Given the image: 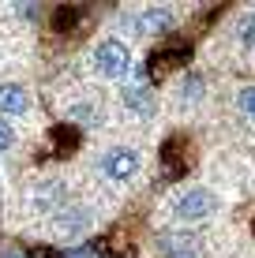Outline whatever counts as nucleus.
Listing matches in <instances>:
<instances>
[{"instance_id":"4","label":"nucleus","mask_w":255,"mask_h":258,"mask_svg":"<svg viewBox=\"0 0 255 258\" xmlns=\"http://www.w3.org/2000/svg\"><path fill=\"white\" fill-rule=\"evenodd\" d=\"M177 23V12L173 8H143L139 12V19H135V30L143 34V38H158V34H165L169 26Z\"/></svg>"},{"instance_id":"1","label":"nucleus","mask_w":255,"mask_h":258,"mask_svg":"<svg viewBox=\"0 0 255 258\" xmlns=\"http://www.w3.org/2000/svg\"><path fill=\"white\" fill-rule=\"evenodd\" d=\"M90 64L101 79H124L131 71V49L120 38H101L90 52Z\"/></svg>"},{"instance_id":"5","label":"nucleus","mask_w":255,"mask_h":258,"mask_svg":"<svg viewBox=\"0 0 255 258\" xmlns=\"http://www.w3.org/2000/svg\"><path fill=\"white\" fill-rule=\"evenodd\" d=\"M90 225H94V213L83 210V206H64V210L57 213V232L64 236V239H79Z\"/></svg>"},{"instance_id":"9","label":"nucleus","mask_w":255,"mask_h":258,"mask_svg":"<svg viewBox=\"0 0 255 258\" xmlns=\"http://www.w3.org/2000/svg\"><path fill=\"white\" fill-rule=\"evenodd\" d=\"M184 56H188V49H184V45H165V49H158V52H154V71H169V64L180 68Z\"/></svg>"},{"instance_id":"13","label":"nucleus","mask_w":255,"mask_h":258,"mask_svg":"<svg viewBox=\"0 0 255 258\" xmlns=\"http://www.w3.org/2000/svg\"><path fill=\"white\" fill-rule=\"evenodd\" d=\"M236 101H240V109H244V112H248V116L255 120V86H240Z\"/></svg>"},{"instance_id":"12","label":"nucleus","mask_w":255,"mask_h":258,"mask_svg":"<svg viewBox=\"0 0 255 258\" xmlns=\"http://www.w3.org/2000/svg\"><path fill=\"white\" fill-rule=\"evenodd\" d=\"M53 23H57V30H72V26L79 23V12H75V8H60Z\"/></svg>"},{"instance_id":"6","label":"nucleus","mask_w":255,"mask_h":258,"mask_svg":"<svg viewBox=\"0 0 255 258\" xmlns=\"http://www.w3.org/2000/svg\"><path fill=\"white\" fill-rule=\"evenodd\" d=\"M120 101H124V109H131L135 116H154V109H158L150 86H143V83L124 86V90H120Z\"/></svg>"},{"instance_id":"10","label":"nucleus","mask_w":255,"mask_h":258,"mask_svg":"<svg viewBox=\"0 0 255 258\" xmlns=\"http://www.w3.org/2000/svg\"><path fill=\"white\" fill-rule=\"evenodd\" d=\"M236 38H240L244 49H255V12L240 15V23H236Z\"/></svg>"},{"instance_id":"2","label":"nucleus","mask_w":255,"mask_h":258,"mask_svg":"<svg viewBox=\"0 0 255 258\" xmlns=\"http://www.w3.org/2000/svg\"><path fill=\"white\" fill-rule=\"evenodd\" d=\"M214 210H218V199H214V191H207V187H188L184 195L173 199V217L188 221V225L214 217Z\"/></svg>"},{"instance_id":"11","label":"nucleus","mask_w":255,"mask_h":258,"mask_svg":"<svg viewBox=\"0 0 255 258\" xmlns=\"http://www.w3.org/2000/svg\"><path fill=\"white\" fill-rule=\"evenodd\" d=\"M72 120H79V123H98L101 112L94 109V105H75V109H72Z\"/></svg>"},{"instance_id":"3","label":"nucleus","mask_w":255,"mask_h":258,"mask_svg":"<svg viewBox=\"0 0 255 258\" xmlns=\"http://www.w3.org/2000/svg\"><path fill=\"white\" fill-rule=\"evenodd\" d=\"M98 168L109 176L113 183H124V180H131V176L139 172V154L131 146H109L98 157Z\"/></svg>"},{"instance_id":"14","label":"nucleus","mask_w":255,"mask_h":258,"mask_svg":"<svg viewBox=\"0 0 255 258\" xmlns=\"http://www.w3.org/2000/svg\"><path fill=\"white\" fill-rule=\"evenodd\" d=\"M12 142H15V127L0 116V154H4V150H12Z\"/></svg>"},{"instance_id":"8","label":"nucleus","mask_w":255,"mask_h":258,"mask_svg":"<svg viewBox=\"0 0 255 258\" xmlns=\"http://www.w3.org/2000/svg\"><path fill=\"white\" fill-rule=\"evenodd\" d=\"M34 206L49 210V213H60L64 210V183H41L34 191Z\"/></svg>"},{"instance_id":"7","label":"nucleus","mask_w":255,"mask_h":258,"mask_svg":"<svg viewBox=\"0 0 255 258\" xmlns=\"http://www.w3.org/2000/svg\"><path fill=\"white\" fill-rule=\"evenodd\" d=\"M30 109V94H26V86L19 83H0V112H12V116H19V112Z\"/></svg>"}]
</instances>
